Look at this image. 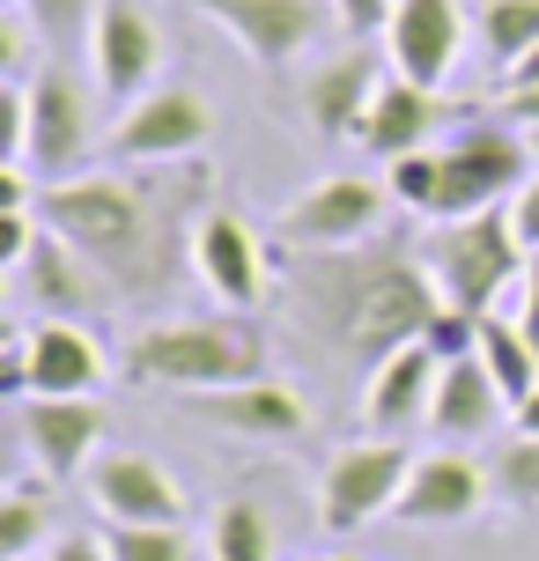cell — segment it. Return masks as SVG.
Returning a JSON list of instances; mask_svg holds the SVG:
<instances>
[{
    "mask_svg": "<svg viewBox=\"0 0 539 561\" xmlns=\"http://www.w3.org/2000/svg\"><path fill=\"white\" fill-rule=\"evenodd\" d=\"M104 347L74 318H37L30 325V399H96L104 392Z\"/></svg>",
    "mask_w": 539,
    "mask_h": 561,
    "instance_id": "ffe728a7",
    "label": "cell"
},
{
    "mask_svg": "<svg viewBox=\"0 0 539 561\" xmlns=\"http://www.w3.org/2000/svg\"><path fill=\"white\" fill-rule=\"evenodd\" d=\"M0 392H8V399H30V325H15V333H8V347H0Z\"/></svg>",
    "mask_w": 539,
    "mask_h": 561,
    "instance_id": "1f68e13d",
    "label": "cell"
},
{
    "mask_svg": "<svg viewBox=\"0 0 539 561\" xmlns=\"http://www.w3.org/2000/svg\"><path fill=\"white\" fill-rule=\"evenodd\" d=\"M45 561H112V539L104 533H59L45 547Z\"/></svg>",
    "mask_w": 539,
    "mask_h": 561,
    "instance_id": "e575fe53",
    "label": "cell"
},
{
    "mask_svg": "<svg viewBox=\"0 0 539 561\" xmlns=\"http://www.w3.org/2000/svg\"><path fill=\"white\" fill-rule=\"evenodd\" d=\"M23 112H30V134H23V163L15 170H30L37 185H67L89 163V89L59 59H45L23 82Z\"/></svg>",
    "mask_w": 539,
    "mask_h": 561,
    "instance_id": "52a82bcc",
    "label": "cell"
},
{
    "mask_svg": "<svg viewBox=\"0 0 539 561\" xmlns=\"http://www.w3.org/2000/svg\"><path fill=\"white\" fill-rule=\"evenodd\" d=\"M436 296L466 318H488L495 296H511L517 280L532 274V252L517 244L511 207H488V215H466V222H428V237H414Z\"/></svg>",
    "mask_w": 539,
    "mask_h": 561,
    "instance_id": "277c9868",
    "label": "cell"
},
{
    "mask_svg": "<svg viewBox=\"0 0 539 561\" xmlns=\"http://www.w3.org/2000/svg\"><path fill=\"white\" fill-rule=\"evenodd\" d=\"M444 156V185H436V215L428 222H466L488 207H511L517 185L532 178V134L511 118H466L451 126V140L436 148Z\"/></svg>",
    "mask_w": 539,
    "mask_h": 561,
    "instance_id": "5b68a950",
    "label": "cell"
},
{
    "mask_svg": "<svg viewBox=\"0 0 539 561\" xmlns=\"http://www.w3.org/2000/svg\"><path fill=\"white\" fill-rule=\"evenodd\" d=\"M503 414H511V399H503V385H495V369H488L481 355L444 363V385H436V407H428V428H436L444 444H473V436H488Z\"/></svg>",
    "mask_w": 539,
    "mask_h": 561,
    "instance_id": "603a6c76",
    "label": "cell"
},
{
    "mask_svg": "<svg viewBox=\"0 0 539 561\" xmlns=\"http://www.w3.org/2000/svg\"><path fill=\"white\" fill-rule=\"evenodd\" d=\"M385 207L392 193L377 178H318L303 199H288L274 215V237L282 252H347V244L385 237Z\"/></svg>",
    "mask_w": 539,
    "mask_h": 561,
    "instance_id": "9c48e42d",
    "label": "cell"
},
{
    "mask_svg": "<svg viewBox=\"0 0 539 561\" xmlns=\"http://www.w3.org/2000/svg\"><path fill=\"white\" fill-rule=\"evenodd\" d=\"M23 561H45V554H23Z\"/></svg>",
    "mask_w": 539,
    "mask_h": 561,
    "instance_id": "60d3db41",
    "label": "cell"
},
{
    "mask_svg": "<svg viewBox=\"0 0 539 561\" xmlns=\"http://www.w3.org/2000/svg\"><path fill=\"white\" fill-rule=\"evenodd\" d=\"M96 8L104 0H23V15H30V30L45 37V45H67V37H89V23H96Z\"/></svg>",
    "mask_w": 539,
    "mask_h": 561,
    "instance_id": "4dcf8cb0",
    "label": "cell"
},
{
    "mask_svg": "<svg viewBox=\"0 0 539 561\" xmlns=\"http://www.w3.org/2000/svg\"><path fill=\"white\" fill-rule=\"evenodd\" d=\"M8 8H23V0H8Z\"/></svg>",
    "mask_w": 539,
    "mask_h": 561,
    "instance_id": "b9f144b4",
    "label": "cell"
},
{
    "mask_svg": "<svg viewBox=\"0 0 539 561\" xmlns=\"http://www.w3.org/2000/svg\"><path fill=\"white\" fill-rule=\"evenodd\" d=\"M207 140H215L207 96L185 89V82H156L148 96H134L118 112L104 156L112 163H193V156H207Z\"/></svg>",
    "mask_w": 539,
    "mask_h": 561,
    "instance_id": "ba28073f",
    "label": "cell"
},
{
    "mask_svg": "<svg viewBox=\"0 0 539 561\" xmlns=\"http://www.w3.org/2000/svg\"><path fill=\"white\" fill-rule=\"evenodd\" d=\"M532 82H539V45L517 59V67H503V89H532Z\"/></svg>",
    "mask_w": 539,
    "mask_h": 561,
    "instance_id": "74e56055",
    "label": "cell"
},
{
    "mask_svg": "<svg viewBox=\"0 0 539 561\" xmlns=\"http://www.w3.org/2000/svg\"><path fill=\"white\" fill-rule=\"evenodd\" d=\"M59 539V510L37 480H15L0 495V561H23V554H45Z\"/></svg>",
    "mask_w": 539,
    "mask_h": 561,
    "instance_id": "d4e9b609",
    "label": "cell"
},
{
    "mask_svg": "<svg viewBox=\"0 0 539 561\" xmlns=\"http://www.w3.org/2000/svg\"><path fill=\"white\" fill-rule=\"evenodd\" d=\"M436 385H444V355H436L428 340H414V347L385 355V363L369 369V392H363L369 428H377V436H406L414 421H428Z\"/></svg>",
    "mask_w": 539,
    "mask_h": 561,
    "instance_id": "44dd1931",
    "label": "cell"
},
{
    "mask_svg": "<svg viewBox=\"0 0 539 561\" xmlns=\"http://www.w3.org/2000/svg\"><path fill=\"white\" fill-rule=\"evenodd\" d=\"M473 355L495 369V385H503V399H511V407L539 392V355H532V340H525V325H517V318H495V310H488L481 333H473Z\"/></svg>",
    "mask_w": 539,
    "mask_h": 561,
    "instance_id": "cb8c5ba5",
    "label": "cell"
},
{
    "mask_svg": "<svg viewBox=\"0 0 539 561\" xmlns=\"http://www.w3.org/2000/svg\"><path fill=\"white\" fill-rule=\"evenodd\" d=\"M503 118L532 134V126H539V82H532V89H503Z\"/></svg>",
    "mask_w": 539,
    "mask_h": 561,
    "instance_id": "d590c367",
    "label": "cell"
},
{
    "mask_svg": "<svg viewBox=\"0 0 539 561\" xmlns=\"http://www.w3.org/2000/svg\"><path fill=\"white\" fill-rule=\"evenodd\" d=\"M385 75H392V59L363 53V45H347V53L318 59L311 75H303V118H311L318 140H363V118L369 104H377V89H385Z\"/></svg>",
    "mask_w": 539,
    "mask_h": 561,
    "instance_id": "4fadbf2b",
    "label": "cell"
},
{
    "mask_svg": "<svg viewBox=\"0 0 539 561\" xmlns=\"http://www.w3.org/2000/svg\"><path fill=\"white\" fill-rule=\"evenodd\" d=\"M511 428H517V436H539V392H532V399H517V407H511Z\"/></svg>",
    "mask_w": 539,
    "mask_h": 561,
    "instance_id": "f35d334b",
    "label": "cell"
},
{
    "mask_svg": "<svg viewBox=\"0 0 539 561\" xmlns=\"http://www.w3.org/2000/svg\"><path fill=\"white\" fill-rule=\"evenodd\" d=\"M511 229H517V244L539 259V178H525V185H517V199H511Z\"/></svg>",
    "mask_w": 539,
    "mask_h": 561,
    "instance_id": "836d02e7",
    "label": "cell"
},
{
    "mask_svg": "<svg viewBox=\"0 0 539 561\" xmlns=\"http://www.w3.org/2000/svg\"><path fill=\"white\" fill-rule=\"evenodd\" d=\"M207 554L215 561H274V525L259 503H222L207 525Z\"/></svg>",
    "mask_w": 539,
    "mask_h": 561,
    "instance_id": "4316f807",
    "label": "cell"
},
{
    "mask_svg": "<svg viewBox=\"0 0 539 561\" xmlns=\"http://www.w3.org/2000/svg\"><path fill=\"white\" fill-rule=\"evenodd\" d=\"M15 428H23V450L45 480H74L96 466V444H104V407L96 399H15Z\"/></svg>",
    "mask_w": 539,
    "mask_h": 561,
    "instance_id": "9a60e30c",
    "label": "cell"
},
{
    "mask_svg": "<svg viewBox=\"0 0 539 561\" xmlns=\"http://www.w3.org/2000/svg\"><path fill=\"white\" fill-rule=\"evenodd\" d=\"M473 23H481V53L495 67H517L539 45V0H473Z\"/></svg>",
    "mask_w": 539,
    "mask_h": 561,
    "instance_id": "484cf974",
    "label": "cell"
},
{
    "mask_svg": "<svg viewBox=\"0 0 539 561\" xmlns=\"http://www.w3.org/2000/svg\"><path fill=\"white\" fill-rule=\"evenodd\" d=\"M458 53H466V8L458 0H399L392 8V23H385L392 75H406V82H422V89H444Z\"/></svg>",
    "mask_w": 539,
    "mask_h": 561,
    "instance_id": "2e32d148",
    "label": "cell"
},
{
    "mask_svg": "<svg viewBox=\"0 0 539 561\" xmlns=\"http://www.w3.org/2000/svg\"><path fill=\"white\" fill-rule=\"evenodd\" d=\"M126 377L134 385H163L177 399L229 392V385L266 377V333L252 325V310H229V318H163V325L134 333Z\"/></svg>",
    "mask_w": 539,
    "mask_h": 561,
    "instance_id": "3957f363",
    "label": "cell"
},
{
    "mask_svg": "<svg viewBox=\"0 0 539 561\" xmlns=\"http://www.w3.org/2000/svg\"><path fill=\"white\" fill-rule=\"evenodd\" d=\"M517 325H525V340H532V355H539V259H532V274H525V304H517Z\"/></svg>",
    "mask_w": 539,
    "mask_h": 561,
    "instance_id": "8d00e7d4",
    "label": "cell"
},
{
    "mask_svg": "<svg viewBox=\"0 0 539 561\" xmlns=\"http://www.w3.org/2000/svg\"><path fill=\"white\" fill-rule=\"evenodd\" d=\"M215 30H229L259 75H282L288 59H303L325 37V23H341L325 0H193Z\"/></svg>",
    "mask_w": 539,
    "mask_h": 561,
    "instance_id": "30bf717a",
    "label": "cell"
},
{
    "mask_svg": "<svg viewBox=\"0 0 539 561\" xmlns=\"http://www.w3.org/2000/svg\"><path fill=\"white\" fill-rule=\"evenodd\" d=\"M392 8H399V0H333V15H341L347 37H369V30H385V23H392Z\"/></svg>",
    "mask_w": 539,
    "mask_h": 561,
    "instance_id": "d6a6232c",
    "label": "cell"
},
{
    "mask_svg": "<svg viewBox=\"0 0 539 561\" xmlns=\"http://www.w3.org/2000/svg\"><path fill=\"white\" fill-rule=\"evenodd\" d=\"M532 163H539V126H532Z\"/></svg>",
    "mask_w": 539,
    "mask_h": 561,
    "instance_id": "ab89813d",
    "label": "cell"
},
{
    "mask_svg": "<svg viewBox=\"0 0 539 561\" xmlns=\"http://www.w3.org/2000/svg\"><path fill=\"white\" fill-rule=\"evenodd\" d=\"M436 185H444V156H436V148H414V156L385 163V193H392V207H406V215H436Z\"/></svg>",
    "mask_w": 539,
    "mask_h": 561,
    "instance_id": "f1b7e54d",
    "label": "cell"
},
{
    "mask_svg": "<svg viewBox=\"0 0 539 561\" xmlns=\"http://www.w3.org/2000/svg\"><path fill=\"white\" fill-rule=\"evenodd\" d=\"M406 473H414V450L392 444V436L333 450L325 473H318V525H325V533H363L377 517H392Z\"/></svg>",
    "mask_w": 539,
    "mask_h": 561,
    "instance_id": "8992f818",
    "label": "cell"
},
{
    "mask_svg": "<svg viewBox=\"0 0 539 561\" xmlns=\"http://www.w3.org/2000/svg\"><path fill=\"white\" fill-rule=\"evenodd\" d=\"M488 495H495L488 466L458 458V450H428V458H414V473H406V488H399L392 517L406 525V533H451V525H466Z\"/></svg>",
    "mask_w": 539,
    "mask_h": 561,
    "instance_id": "e0dca14e",
    "label": "cell"
},
{
    "mask_svg": "<svg viewBox=\"0 0 539 561\" xmlns=\"http://www.w3.org/2000/svg\"><path fill=\"white\" fill-rule=\"evenodd\" d=\"M466 118H473V104H451L444 89L385 75V89H377V104H369V118H363V148L377 156V163H399V156L428 148L436 134H451V126H466Z\"/></svg>",
    "mask_w": 539,
    "mask_h": 561,
    "instance_id": "5bb4252c",
    "label": "cell"
},
{
    "mask_svg": "<svg viewBox=\"0 0 539 561\" xmlns=\"http://www.w3.org/2000/svg\"><path fill=\"white\" fill-rule=\"evenodd\" d=\"M193 274L222 310H259L274 288V259H266V237L237 207H207L193 229Z\"/></svg>",
    "mask_w": 539,
    "mask_h": 561,
    "instance_id": "8fae6325",
    "label": "cell"
},
{
    "mask_svg": "<svg viewBox=\"0 0 539 561\" xmlns=\"http://www.w3.org/2000/svg\"><path fill=\"white\" fill-rule=\"evenodd\" d=\"M288 310L303 340H318L333 363H385L436 325V280L422 252L399 237H369L347 252H288Z\"/></svg>",
    "mask_w": 539,
    "mask_h": 561,
    "instance_id": "7a4b0ae2",
    "label": "cell"
},
{
    "mask_svg": "<svg viewBox=\"0 0 539 561\" xmlns=\"http://www.w3.org/2000/svg\"><path fill=\"white\" fill-rule=\"evenodd\" d=\"M488 480H495V503H511L532 517L539 510V436H517L511 428V444L488 458Z\"/></svg>",
    "mask_w": 539,
    "mask_h": 561,
    "instance_id": "83f0119b",
    "label": "cell"
},
{
    "mask_svg": "<svg viewBox=\"0 0 539 561\" xmlns=\"http://www.w3.org/2000/svg\"><path fill=\"white\" fill-rule=\"evenodd\" d=\"M156 67H163V30L141 0H104L96 23H89V75L112 96L118 112L156 89Z\"/></svg>",
    "mask_w": 539,
    "mask_h": 561,
    "instance_id": "7c38bea8",
    "label": "cell"
},
{
    "mask_svg": "<svg viewBox=\"0 0 539 561\" xmlns=\"http://www.w3.org/2000/svg\"><path fill=\"white\" fill-rule=\"evenodd\" d=\"M215 207V170L199 163H112V178H67L37 193L53 237L104 274L126 304H163L177 266H193V229Z\"/></svg>",
    "mask_w": 539,
    "mask_h": 561,
    "instance_id": "6da1fadb",
    "label": "cell"
},
{
    "mask_svg": "<svg viewBox=\"0 0 539 561\" xmlns=\"http://www.w3.org/2000/svg\"><path fill=\"white\" fill-rule=\"evenodd\" d=\"M89 503L112 525H185V488L148 450H104L89 466Z\"/></svg>",
    "mask_w": 539,
    "mask_h": 561,
    "instance_id": "ac0fdd59",
    "label": "cell"
},
{
    "mask_svg": "<svg viewBox=\"0 0 539 561\" xmlns=\"http://www.w3.org/2000/svg\"><path fill=\"white\" fill-rule=\"evenodd\" d=\"M8 280H15V296H30V304H37V318H82V310H96L104 296H112V288H104V274H96V266H89L67 237H53V229L37 237V252H30Z\"/></svg>",
    "mask_w": 539,
    "mask_h": 561,
    "instance_id": "7402d4cb",
    "label": "cell"
},
{
    "mask_svg": "<svg viewBox=\"0 0 539 561\" xmlns=\"http://www.w3.org/2000/svg\"><path fill=\"white\" fill-rule=\"evenodd\" d=\"M104 539H112V561H193L177 525H118Z\"/></svg>",
    "mask_w": 539,
    "mask_h": 561,
    "instance_id": "f546056e",
    "label": "cell"
},
{
    "mask_svg": "<svg viewBox=\"0 0 539 561\" xmlns=\"http://www.w3.org/2000/svg\"><path fill=\"white\" fill-rule=\"evenodd\" d=\"M185 407H193V421L229 428V436H252V444H296V436L311 428V399L274 385V377L229 385V392H193Z\"/></svg>",
    "mask_w": 539,
    "mask_h": 561,
    "instance_id": "d6986e66",
    "label": "cell"
}]
</instances>
